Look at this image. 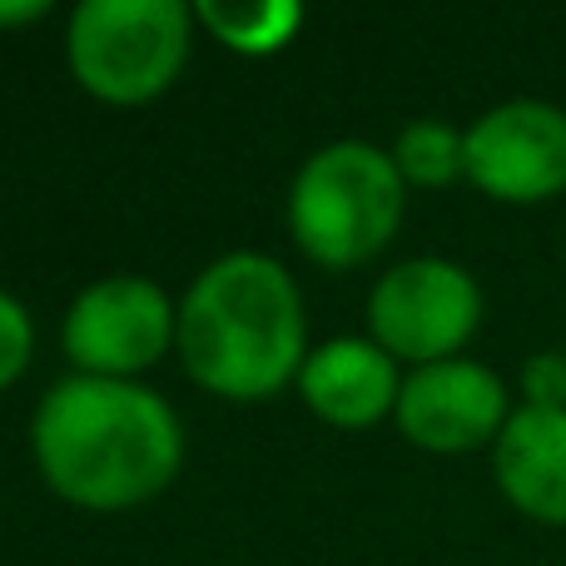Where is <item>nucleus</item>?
<instances>
[{
    "label": "nucleus",
    "instance_id": "nucleus-7",
    "mask_svg": "<svg viewBox=\"0 0 566 566\" xmlns=\"http://www.w3.org/2000/svg\"><path fill=\"white\" fill-rule=\"evenodd\" d=\"M462 165L478 189L537 205L566 189V109L552 99H502L462 129Z\"/></svg>",
    "mask_w": 566,
    "mask_h": 566
},
{
    "label": "nucleus",
    "instance_id": "nucleus-2",
    "mask_svg": "<svg viewBox=\"0 0 566 566\" xmlns=\"http://www.w3.org/2000/svg\"><path fill=\"white\" fill-rule=\"evenodd\" d=\"M175 343L199 388L234 402L269 398L308 358L303 293L279 259L234 249L199 269L179 298Z\"/></svg>",
    "mask_w": 566,
    "mask_h": 566
},
{
    "label": "nucleus",
    "instance_id": "nucleus-15",
    "mask_svg": "<svg viewBox=\"0 0 566 566\" xmlns=\"http://www.w3.org/2000/svg\"><path fill=\"white\" fill-rule=\"evenodd\" d=\"M50 15V0H0V25H20V20Z\"/></svg>",
    "mask_w": 566,
    "mask_h": 566
},
{
    "label": "nucleus",
    "instance_id": "nucleus-10",
    "mask_svg": "<svg viewBox=\"0 0 566 566\" xmlns=\"http://www.w3.org/2000/svg\"><path fill=\"white\" fill-rule=\"evenodd\" d=\"M492 468L512 507L566 527V408H512L492 442Z\"/></svg>",
    "mask_w": 566,
    "mask_h": 566
},
{
    "label": "nucleus",
    "instance_id": "nucleus-3",
    "mask_svg": "<svg viewBox=\"0 0 566 566\" xmlns=\"http://www.w3.org/2000/svg\"><path fill=\"white\" fill-rule=\"evenodd\" d=\"M402 185L388 149L368 139H333L313 149L289 185V229L318 264H363L402 219Z\"/></svg>",
    "mask_w": 566,
    "mask_h": 566
},
{
    "label": "nucleus",
    "instance_id": "nucleus-6",
    "mask_svg": "<svg viewBox=\"0 0 566 566\" xmlns=\"http://www.w3.org/2000/svg\"><path fill=\"white\" fill-rule=\"evenodd\" d=\"M179 308L169 293L145 274H109L95 279L70 298V313L60 323L70 363L95 378H129L149 368L175 343Z\"/></svg>",
    "mask_w": 566,
    "mask_h": 566
},
{
    "label": "nucleus",
    "instance_id": "nucleus-8",
    "mask_svg": "<svg viewBox=\"0 0 566 566\" xmlns=\"http://www.w3.org/2000/svg\"><path fill=\"white\" fill-rule=\"evenodd\" d=\"M392 418L418 448L468 452L482 448V442H497L512 408H507V388H502V378L488 363L442 358V363H422V368H412L402 378Z\"/></svg>",
    "mask_w": 566,
    "mask_h": 566
},
{
    "label": "nucleus",
    "instance_id": "nucleus-9",
    "mask_svg": "<svg viewBox=\"0 0 566 566\" xmlns=\"http://www.w3.org/2000/svg\"><path fill=\"white\" fill-rule=\"evenodd\" d=\"M298 392L318 418L338 422V428H368L382 412L398 408L402 378L382 343L343 333V338L308 348L298 368Z\"/></svg>",
    "mask_w": 566,
    "mask_h": 566
},
{
    "label": "nucleus",
    "instance_id": "nucleus-12",
    "mask_svg": "<svg viewBox=\"0 0 566 566\" xmlns=\"http://www.w3.org/2000/svg\"><path fill=\"white\" fill-rule=\"evenodd\" d=\"M392 165L412 185H448V179L468 175L462 165V129L448 119H412L392 139Z\"/></svg>",
    "mask_w": 566,
    "mask_h": 566
},
{
    "label": "nucleus",
    "instance_id": "nucleus-5",
    "mask_svg": "<svg viewBox=\"0 0 566 566\" xmlns=\"http://www.w3.org/2000/svg\"><path fill=\"white\" fill-rule=\"evenodd\" d=\"M482 289L462 264L438 254H418L392 264L368 293V328L373 343L392 358L442 363L458 358V348L478 333Z\"/></svg>",
    "mask_w": 566,
    "mask_h": 566
},
{
    "label": "nucleus",
    "instance_id": "nucleus-4",
    "mask_svg": "<svg viewBox=\"0 0 566 566\" xmlns=\"http://www.w3.org/2000/svg\"><path fill=\"white\" fill-rule=\"evenodd\" d=\"M189 15L185 0H80L70 10L65 60L90 95L139 105L185 70Z\"/></svg>",
    "mask_w": 566,
    "mask_h": 566
},
{
    "label": "nucleus",
    "instance_id": "nucleus-11",
    "mask_svg": "<svg viewBox=\"0 0 566 566\" xmlns=\"http://www.w3.org/2000/svg\"><path fill=\"white\" fill-rule=\"evenodd\" d=\"M195 15L214 30L224 45L244 50V55H269L293 30L303 25V6L293 0H249V6H224V0H199Z\"/></svg>",
    "mask_w": 566,
    "mask_h": 566
},
{
    "label": "nucleus",
    "instance_id": "nucleus-14",
    "mask_svg": "<svg viewBox=\"0 0 566 566\" xmlns=\"http://www.w3.org/2000/svg\"><path fill=\"white\" fill-rule=\"evenodd\" d=\"M522 398L527 408H566V353L547 348L522 363Z\"/></svg>",
    "mask_w": 566,
    "mask_h": 566
},
{
    "label": "nucleus",
    "instance_id": "nucleus-1",
    "mask_svg": "<svg viewBox=\"0 0 566 566\" xmlns=\"http://www.w3.org/2000/svg\"><path fill=\"white\" fill-rule=\"evenodd\" d=\"M35 468L80 507H135L155 497L185 458L179 412L135 378L70 373L50 382L30 418Z\"/></svg>",
    "mask_w": 566,
    "mask_h": 566
},
{
    "label": "nucleus",
    "instance_id": "nucleus-13",
    "mask_svg": "<svg viewBox=\"0 0 566 566\" xmlns=\"http://www.w3.org/2000/svg\"><path fill=\"white\" fill-rule=\"evenodd\" d=\"M30 348H35V323H30V308L15 298V293L0 289V388L25 373Z\"/></svg>",
    "mask_w": 566,
    "mask_h": 566
}]
</instances>
